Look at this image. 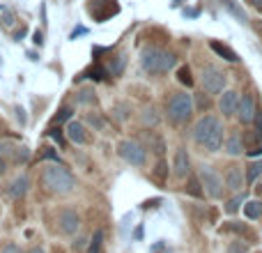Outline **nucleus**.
I'll list each match as a JSON object with an SVG mask.
<instances>
[{
	"label": "nucleus",
	"instance_id": "obj_19",
	"mask_svg": "<svg viewBox=\"0 0 262 253\" xmlns=\"http://www.w3.org/2000/svg\"><path fill=\"white\" fill-rule=\"evenodd\" d=\"M184 194L193 196V198H205V189H203V184H200L198 175H193V173H191V175L186 177V184H184Z\"/></svg>",
	"mask_w": 262,
	"mask_h": 253
},
{
	"label": "nucleus",
	"instance_id": "obj_39",
	"mask_svg": "<svg viewBox=\"0 0 262 253\" xmlns=\"http://www.w3.org/2000/svg\"><path fill=\"white\" fill-rule=\"evenodd\" d=\"M0 253H26L18 244H14V242H7L5 246H0Z\"/></svg>",
	"mask_w": 262,
	"mask_h": 253
},
{
	"label": "nucleus",
	"instance_id": "obj_45",
	"mask_svg": "<svg viewBox=\"0 0 262 253\" xmlns=\"http://www.w3.org/2000/svg\"><path fill=\"white\" fill-rule=\"evenodd\" d=\"M28 253H44V249H41V246H32V249L28 251Z\"/></svg>",
	"mask_w": 262,
	"mask_h": 253
},
{
	"label": "nucleus",
	"instance_id": "obj_18",
	"mask_svg": "<svg viewBox=\"0 0 262 253\" xmlns=\"http://www.w3.org/2000/svg\"><path fill=\"white\" fill-rule=\"evenodd\" d=\"M209 49H212L214 53L219 55V58L226 60V62H239V55L235 53V49H230V46L223 44V41H219V39H209Z\"/></svg>",
	"mask_w": 262,
	"mask_h": 253
},
{
	"label": "nucleus",
	"instance_id": "obj_24",
	"mask_svg": "<svg viewBox=\"0 0 262 253\" xmlns=\"http://www.w3.org/2000/svg\"><path fill=\"white\" fill-rule=\"evenodd\" d=\"M101 249H104V230H101V228H97V230L92 233L90 242H88L85 253H101Z\"/></svg>",
	"mask_w": 262,
	"mask_h": 253
},
{
	"label": "nucleus",
	"instance_id": "obj_4",
	"mask_svg": "<svg viewBox=\"0 0 262 253\" xmlns=\"http://www.w3.org/2000/svg\"><path fill=\"white\" fill-rule=\"evenodd\" d=\"M198 180L200 184H203L205 189V196H209L212 200H221L223 196H226V180H223V175H219L216 168L207 166V163H203V166L198 168Z\"/></svg>",
	"mask_w": 262,
	"mask_h": 253
},
{
	"label": "nucleus",
	"instance_id": "obj_32",
	"mask_svg": "<svg viewBox=\"0 0 262 253\" xmlns=\"http://www.w3.org/2000/svg\"><path fill=\"white\" fill-rule=\"evenodd\" d=\"M212 95H207V92H198L195 95V99H193V106L195 109H200V111H209V106H212V99H209Z\"/></svg>",
	"mask_w": 262,
	"mask_h": 253
},
{
	"label": "nucleus",
	"instance_id": "obj_13",
	"mask_svg": "<svg viewBox=\"0 0 262 253\" xmlns=\"http://www.w3.org/2000/svg\"><path fill=\"white\" fill-rule=\"evenodd\" d=\"M237 104H239V92L237 90H223L219 97V113L223 118H235L237 113Z\"/></svg>",
	"mask_w": 262,
	"mask_h": 253
},
{
	"label": "nucleus",
	"instance_id": "obj_15",
	"mask_svg": "<svg viewBox=\"0 0 262 253\" xmlns=\"http://www.w3.org/2000/svg\"><path fill=\"white\" fill-rule=\"evenodd\" d=\"M219 118H214V115H200L198 122L193 124V143L198 145V147H203V143L207 140L209 131H212V126L216 124Z\"/></svg>",
	"mask_w": 262,
	"mask_h": 253
},
{
	"label": "nucleus",
	"instance_id": "obj_12",
	"mask_svg": "<svg viewBox=\"0 0 262 253\" xmlns=\"http://www.w3.org/2000/svg\"><path fill=\"white\" fill-rule=\"evenodd\" d=\"M226 124H223V120H216V124L212 126V131H209L207 140L203 143V150L205 152H219V150L223 147V140H226Z\"/></svg>",
	"mask_w": 262,
	"mask_h": 253
},
{
	"label": "nucleus",
	"instance_id": "obj_41",
	"mask_svg": "<svg viewBox=\"0 0 262 253\" xmlns=\"http://www.w3.org/2000/svg\"><path fill=\"white\" fill-rule=\"evenodd\" d=\"M246 154H249V157H253V159H260L262 157V145H255V147L246 150Z\"/></svg>",
	"mask_w": 262,
	"mask_h": 253
},
{
	"label": "nucleus",
	"instance_id": "obj_26",
	"mask_svg": "<svg viewBox=\"0 0 262 253\" xmlns=\"http://www.w3.org/2000/svg\"><path fill=\"white\" fill-rule=\"evenodd\" d=\"M140 120H143V124L149 126V129H154V126L161 122V118H159V111L154 109V106H147V109L140 113Z\"/></svg>",
	"mask_w": 262,
	"mask_h": 253
},
{
	"label": "nucleus",
	"instance_id": "obj_37",
	"mask_svg": "<svg viewBox=\"0 0 262 253\" xmlns=\"http://www.w3.org/2000/svg\"><path fill=\"white\" fill-rule=\"evenodd\" d=\"M88 242H90V240H88V237L78 235V237H76V240H74V242H72V249H74V251H76V253H78V251H83V249H88Z\"/></svg>",
	"mask_w": 262,
	"mask_h": 253
},
{
	"label": "nucleus",
	"instance_id": "obj_43",
	"mask_svg": "<svg viewBox=\"0 0 262 253\" xmlns=\"http://www.w3.org/2000/svg\"><path fill=\"white\" fill-rule=\"evenodd\" d=\"M246 5H251V7L255 9V12L262 14V0H246Z\"/></svg>",
	"mask_w": 262,
	"mask_h": 253
},
{
	"label": "nucleus",
	"instance_id": "obj_30",
	"mask_svg": "<svg viewBox=\"0 0 262 253\" xmlns=\"http://www.w3.org/2000/svg\"><path fill=\"white\" fill-rule=\"evenodd\" d=\"M72 115H74V109L72 106H62V109L58 111V113L53 115V120H51V124H62V122H69L72 120Z\"/></svg>",
	"mask_w": 262,
	"mask_h": 253
},
{
	"label": "nucleus",
	"instance_id": "obj_11",
	"mask_svg": "<svg viewBox=\"0 0 262 253\" xmlns=\"http://www.w3.org/2000/svg\"><path fill=\"white\" fill-rule=\"evenodd\" d=\"M223 152H226L228 157H242V154H246L244 134H239L237 129H230V134L223 140Z\"/></svg>",
	"mask_w": 262,
	"mask_h": 253
},
{
	"label": "nucleus",
	"instance_id": "obj_34",
	"mask_svg": "<svg viewBox=\"0 0 262 253\" xmlns=\"http://www.w3.org/2000/svg\"><path fill=\"white\" fill-rule=\"evenodd\" d=\"M124 65H127V55H118V58H115V62H111L108 74L120 76V74H122V69H124Z\"/></svg>",
	"mask_w": 262,
	"mask_h": 253
},
{
	"label": "nucleus",
	"instance_id": "obj_9",
	"mask_svg": "<svg viewBox=\"0 0 262 253\" xmlns=\"http://www.w3.org/2000/svg\"><path fill=\"white\" fill-rule=\"evenodd\" d=\"M258 101H255V97L251 95V92H246V95L239 97V104H237V113L235 118L239 120V124L244 126H251L255 122V118H258Z\"/></svg>",
	"mask_w": 262,
	"mask_h": 253
},
{
	"label": "nucleus",
	"instance_id": "obj_5",
	"mask_svg": "<svg viewBox=\"0 0 262 253\" xmlns=\"http://www.w3.org/2000/svg\"><path fill=\"white\" fill-rule=\"evenodd\" d=\"M118 154L129 163V166L143 168L147 163V147L134 138H124L118 143Z\"/></svg>",
	"mask_w": 262,
	"mask_h": 253
},
{
	"label": "nucleus",
	"instance_id": "obj_28",
	"mask_svg": "<svg viewBox=\"0 0 262 253\" xmlns=\"http://www.w3.org/2000/svg\"><path fill=\"white\" fill-rule=\"evenodd\" d=\"M244 203H246V194H244V191H239V194H235L230 200H228L223 209H226V214H237Z\"/></svg>",
	"mask_w": 262,
	"mask_h": 253
},
{
	"label": "nucleus",
	"instance_id": "obj_29",
	"mask_svg": "<svg viewBox=\"0 0 262 253\" xmlns=\"http://www.w3.org/2000/svg\"><path fill=\"white\" fill-rule=\"evenodd\" d=\"M177 81L182 83L184 88H193L195 86V78H193V74H191V67H180L177 69Z\"/></svg>",
	"mask_w": 262,
	"mask_h": 253
},
{
	"label": "nucleus",
	"instance_id": "obj_42",
	"mask_svg": "<svg viewBox=\"0 0 262 253\" xmlns=\"http://www.w3.org/2000/svg\"><path fill=\"white\" fill-rule=\"evenodd\" d=\"M32 41H35V46H41V44H44V35H41L39 30H35V35H32Z\"/></svg>",
	"mask_w": 262,
	"mask_h": 253
},
{
	"label": "nucleus",
	"instance_id": "obj_14",
	"mask_svg": "<svg viewBox=\"0 0 262 253\" xmlns=\"http://www.w3.org/2000/svg\"><path fill=\"white\" fill-rule=\"evenodd\" d=\"M172 175L177 180H186L191 175V159H189L186 147H177L175 159H172Z\"/></svg>",
	"mask_w": 262,
	"mask_h": 253
},
{
	"label": "nucleus",
	"instance_id": "obj_1",
	"mask_svg": "<svg viewBox=\"0 0 262 253\" xmlns=\"http://www.w3.org/2000/svg\"><path fill=\"white\" fill-rule=\"evenodd\" d=\"M41 186L53 196H67L76 186V177L64 163H46L41 168Z\"/></svg>",
	"mask_w": 262,
	"mask_h": 253
},
{
	"label": "nucleus",
	"instance_id": "obj_21",
	"mask_svg": "<svg viewBox=\"0 0 262 253\" xmlns=\"http://www.w3.org/2000/svg\"><path fill=\"white\" fill-rule=\"evenodd\" d=\"M244 175H246V184H255V182H258V177H262V159L251 161L249 166L244 168Z\"/></svg>",
	"mask_w": 262,
	"mask_h": 253
},
{
	"label": "nucleus",
	"instance_id": "obj_23",
	"mask_svg": "<svg viewBox=\"0 0 262 253\" xmlns=\"http://www.w3.org/2000/svg\"><path fill=\"white\" fill-rule=\"evenodd\" d=\"M221 5H223V7H226L228 12H230L232 16H235L239 23H244V26H246V23H249V16H246V14H244V9H242L239 5H237V0H221Z\"/></svg>",
	"mask_w": 262,
	"mask_h": 253
},
{
	"label": "nucleus",
	"instance_id": "obj_38",
	"mask_svg": "<svg viewBox=\"0 0 262 253\" xmlns=\"http://www.w3.org/2000/svg\"><path fill=\"white\" fill-rule=\"evenodd\" d=\"M49 136L55 140V143H60V147H64V136H62V131L55 129L53 124H51V129H49Z\"/></svg>",
	"mask_w": 262,
	"mask_h": 253
},
{
	"label": "nucleus",
	"instance_id": "obj_31",
	"mask_svg": "<svg viewBox=\"0 0 262 253\" xmlns=\"http://www.w3.org/2000/svg\"><path fill=\"white\" fill-rule=\"evenodd\" d=\"M228 253H249V242L242 240V237H235L228 244Z\"/></svg>",
	"mask_w": 262,
	"mask_h": 253
},
{
	"label": "nucleus",
	"instance_id": "obj_22",
	"mask_svg": "<svg viewBox=\"0 0 262 253\" xmlns=\"http://www.w3.org/2000/svg\"><path fill=\"white\" fill-rule=\"evenodd\" d=\"M145 140L149 143V150L157 152V157H163V152H166V143H163L161 136H157L154 131H145Z\"/></svg>",
	"mask_w": 262,
	"mask_h": 253
},
{
	"label": "nucleus",
	"instance_id": "obj_44",
	"mask_svg": "<svg viewBox=\"0 0 262 253\" xmlns=\"http://www.w3.org/2000/svg\"><path fill=\"white\" fill-rule=\"evenodd\" d=\"M5 173H7V159H3V157H0V177H3Z\"/></svg>",
	"mask_w": 262,
	"mask_h": 253
},
{
	"label": "nucleus",
	"instance_id": "obj_3",
	"mask_svg": "<svg viewBox=\"0 0 262 253\" xmlns=\"http://www.w3.org/2000/svg\"><path fill=\"white\" fill-rule=\"evenodd\" d=\"M177 65V55L170 53L166 49H157V46H149L140 53V67L143 72H147L149 76H161V74L172 72Z\"/></svg>",
	"mask_w": 262,
	"mask_h": 253
},
{
	"label": "nucleus",
	"instance_id": "obj_36",
	"mask_svg": "<svg viewBox=\"0 0 262 253\" xmlns=\"http://www.w3.org/2000/svg\"><path fill=\"white\" fill-rule=\"evenodd\" d=\"M154 175H157L159 180H166V177H168V163H166V159H163V157H159L157 168H154Z\"/></svg>",
	"mask_w": 262,
	"mask_h": 253
},
{
	"label": "nucleus",
	"instance_id": "obj_6",
	"mask_svg": "<svg viewBox=\"0 0 262 253\" xmlns=\"http://www.w3.org/2000/svg\"><path fill=\"white\" fill-rule=\"evenodd\" d=\"M200 83H203V90L207 95H221L226 90V83H228V76L226 72L216 67V65H205L203 67V74H200Z\"/></svg>",
	"mask_w": 262,
	"mask_h": 253
},
{
	"label": "nucleus",
	"instance_id": "obj_7",
	"mask_svg": "<svg viewBox=\"0 0 262 253\" xmlns=\"http://www.w3.org/2000/svg\"><path fill=\"white\" fill-rule=\"evenodd\" d=\"M55 226H58V233L60 235H76L81 230V214L76 212L74 207H62L55 217Z\"/></svg>",
	"mask_w": 262,
	"mask_h": 253
},
{
	"label": "nucleus",
	"instance_id": "obj_33",
	"mask_svg": "<svg viewBox=\"0 0 262 253\" xmlns=\"http://www.w3.org/2000/svg\"><path fill=\"white\" fill-rule=\"evenodd\" d=\"M78 104H97L95 88H83V90L78 92Z\"/></svg>",
	"mask_w": 262,
	"mask_h": 253
},
{
	"label": "nucleus",
	"instance_id": "obj_17",
	"mask_svg": "<svg viewBox=\"0 0 262 253\" xmlns=\"http://www.w3.org/2000/svg\"><path fill=\"white\" fill-rule=\"evenodd\" d=\"M28 189H30V180H28V175L26 173H21V175H16L12 180V184L7 186V194L12 196L14 200H21L23 196L28 194Z\"/></svg>",
	"mask_w": 262,
	"mask_h": 253
},
{
	"label": "nucleus",
	"instance_id": "obj_27",
	"mask_svg": "<svg viewBox=\"0 0 262 253\" xmlns=\"http://www.w3.org/2000/svg\"><path fill=\"white\" fill-rule=\"evenodd\" d=\"M244 214H246V219H251V221L260 219L262 217V200H246L244 203Z\"/></svg>",
	"mask_w": 262,
	"mask_h": 253
},
{
	"label": "nucleus",
	"instance_id": "obj_8",
	"mask_svg": "<svg viewBox=\"0 0 262 253\" xmlns=\"http://www.w3.org/2000/svg\"><path fill=\"white\" fill-rule=\"evenodd\" d=\"M120 12L118 0H88V14L95 18L97 23L108 21L111 16Z\"/></svg>",
	"mask_w": 262,
	"mask_h": 253
},
{
	"label": "nucleus",
	"instance_id": "obj_25",
	"mask_svg": "<svg viewBox=\"0 0 262 253\" xmlns=\"http://www.w3.org/2000/svg\"><path fill=\"white\" fill-rule=\"evenodd\" d=\"M106 76H108V69L101 67V65H95V67H90L88 72H83L81 76H76V78H78V81H81V78H92V81L99 83V81H104Z\"/></svg>",
	"mask_w": 262,
	"mask_h": 253
},
{
	"label": "nucleus",
	"instance_id": "obj_2",
	"mask_svg": "<svg viewBox=\"0 0 262 253\" xmlns=\"http://www.w3.org/2000/svg\"><path fill=\"white\" fill-rule=\"evenodd\" d=\"M195 113L193 106V95H189L186 90H177L170 92V97L166 99V118L172 126H184L186 122H191Z\"/></svg>",
	"mask_w": 262,
	"mask_h": 253
},
{
	"label": "nucleus",
	"instance_id": "obj_16",
	"mask_svg": "<svg viewBox=\"0 0 262 253\" xmlns=\"http://www.w3.org/2000/svg\"><path fill=\"white\" fill-rule=\"evenodd\" d=\"M67 138L72 140L74 145H88L90 143V134H88V126L81 122V120H69L67 129H64Z\"/></svg>",
	"mask_w": 262,
	"mask_h": 253
},
{
	"label": "nucleus",
	"instance_id": "obj_20",
	"mask_svg": "<svg viewBox=\"0 0 262 253\" xmlns=\"http://www.w3.org/2000/svg\"><path fill=\"white\" fill-rule=\"evenodd\" d=\"M223 230H228V233H237V235H239L242 240H246L249 244L255 240V233H253V230H249V228H246V223H242V226H239V221H230L226 228H223Z\"/></svg>",
	"mask_w": 262,
	"mask_h": 253
},
{
	"label": "nucleus",
	"instance_id": "obj_10",
	"mask_svg": "<svg viewBox=\"0 0 262 253\" xmlns=\"http://www.w3.org/2000/svg\"><path fill=\"white\" fill-rule=\"evenodd\" d=\"M223 180H226V189H228V191H232V194H239V191L244 189V184H246L244 168H242L239 163H230Z\"/></svg>",
	"mask_w": 262,
	"mask_h": 253
},
{
	"label": "nucleus",
	"instance_id": "obj_40",
	"mask_svg": "<svg viewBox=\"0 0 262 253\" xmlns=\"http://www.w3.org/2000/svg\"><path fill=\"white\" fill-rule=\"evenodd\" d=\"M41 159H49V161H53V163H62L58 154L53 152V147H44V152H41Z\"/></svg>",
	"mask_w": 262,
	"mask_h": 253
},
{
	"label": "nucleus",
	"instance_id": "obj_35",
	"mask_svg": "<svg viewBox=\"0 0 262 253\" xmlns=\"http://www.w3.org/2000/svg\"><path fill=\"white\" fill-rule=\"evenodd\" d=\"M85 122L90 124L92 129H97V131L104 129V118H101L99 113H88V115H85Z\"/></svg>",
	"mask_w": 262,
	"mask_h": 253
}]
</instances>
